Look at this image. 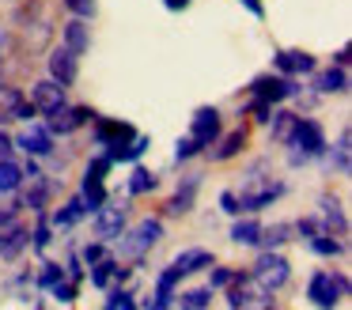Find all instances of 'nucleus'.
<instances>
[{"instance_id":"5fc2aeb1","label":"nucleus","mask_w":352,"mask_h":310,"mask_svg":"<svg viewBox=\"0 0 352 310\" xmlns=\"http://www.w3.org/2000/svg\"><path fill=\"white\" fill-rule=\"evenodd\" d=\"M333 60H337V68H344V65H349V49H337Z\"/></svg>"},{"instance_id":"49530a36","label":"nucleus","mask_w":352,"mask_h":310,"mask_svg":"<svg viewBox=\"0 0 352 310\" xmlns=\"http://www.w3.org/2000/svg\"><path fill=\"white\" fill-rule=\"evenodd\" d=\"M31 239H34V250H46V246H50V231H46V227H38Z\"/></svg>"},{"instance_id":"4d7b16f0","label":"nucleus","mask_w":352,"mask_h":310,"mask_svg":"<svg viewBox=\"0 0 352 310\" xmlns=\"http://www.w3.org/2000/svg\"><path fill=\"white\" fill-rule=\"evenodd\" d=\"M4 42H8V34H4V27H0V65H4Z\"/></svg>"},{"instance_id":"6ab92c4d","label":"nucleus","mask_w":352,"mask_h":310,"mask_svg":"<svg viewBox=\"0 0 352 310\" xmlns=\"http://www.w3.org/2000/svg\"><path fill=\"white\" fill-rule=\"evenodd\" d=\"M170 265H175L182 276H190V272H197V269H208V265H212V254H208V250H197V246H193V250H182V254H178Z\"/></svg>"},{"instance_id":"a19ab883","label":"nucleus","mask_w":352,"mask_h":310,"mask_svg":"<svg viewBox=\"0 0 352 310\" xmlns=\"http://www.w3.org/2000/svg\"><path fill=\"white\" fill-rule=\"evenodd\" d=\"M107 170H110V159L107 155H99V159H91V163H87V174H91V178H102Z\"/></svg>"},{"instance_id":"a18cd8bd","label":"nucleus","mask_w":352,"mask_h":310,"mask_svg":"<svg viewBox=\"0 0 352 310\" xmlns=\"http://www.w3.org/2000/svg\"><path fill=\"white\" fill-rule=\"evenodd\" d=\"M296 231H299V234H303V239H314V234H318V231H322V227H318V223H314V219H299V227H296Z\"/></svg>"},{"instance_id":"1a4fd4ad","label":"nucleus","mask_w":352,"mask_h":310,"mask_svg":"<svg viewBox=\"0 0 352 310\" xmlns=\"http://www.w3.org/2000/svg\"><path fill=\"white\" fill-rule=\"evenodd\" d=\"M216 136H220V110L216 106H201L193 113V144L197 148H212Z\"/></svg>"},{"instance_id":"6e6552de","label":"nucleus","mask_w":352,"mask_h":310,"mask_svg":"<svg viewBox=\"0 0 352 310\" xmlns=\"http://www.w3.org/2000/svg\"><path fill=\"white\" fill-rule=\"evenodd\" d=\"M34 113L38 110L23 98V91L12 83H0V121H31Z\"/></svg>"},{"instance_id":"473e14b6","label":"nucleus","mask_w":352,"mask_h":310,"mask_svg":"<svg viewBox=\"0 0 352 310\" xmlns=\"http://www.w3.org/2000/svg\"><path fill=\"white\" fill-rule=\"evenodd\" d=\"M87 201V208H99L102 201H107V189H102V178H91V174H84V193H80Z\"/></svg>"},{"instance_id":"c03bdc74","label":"nucleus","mask_w":352,"mask_h":310,"mask_svg":"<svg viewBox=\"0 0 352 310\" xmlns=\"http://www.w3.org/2000/svg\"><path fill=\"white\" fill-rule=\"evenodd\" d=\"M84 261H87V265L102 261V242H91V246H84Z\"/></svg>"},{"instance_id":"aec40b11","label":"nucleus","mask_w":352,"mask_h":310,"mask_svg":"<svg viewBox=\"0 0 352 310\" xmlns=\"http://www.w3.org/2000/svg\"><path fill=\"white\" fill-rule=\"evenodd\" d=\"M125 276H129V269H122L118 261H95V265H91V284H95V287H110L114 280L122 284Z\"/></svg>"},{"instance_id":"de8ad7c7","label":"nucleus","mask_w":352,"mask_h":310,"mask_svg":"<svg viewBox=\"0 0 352 310\" xmlns=\"http://www.w3.org/2000/svg\"><path fill=\"white\" fill-rule=\"evenodd\" d=\"M16 223V208H0V231Z\"/></svg>"},{"instance_id":"2eb2a0df","label":"nucleus","mask_w":352,"mask_h":310,"mask_svg":"<svg viewBox=\"0 0 352 310\" xmlns=\"http://www.w3.org/2000/svg\"><path fill=\"white\" fill-rule=\"evenodd\" d=\"M27 246H31V234H27L23 227L12 223V227H4V231H0V257H4V261H16Z\"/></svg>"},{"instance_id":"ea45409f","label":"nucleus","mask_w":352,"mask_h":310,"mask_svg":"<svg viewBox=\"0 0 352 310\" xmlns=\"http://www.w3.org/2000/svg\"><path fill=\"white\" fill-rule=\"evenodd\" d=\"M235 276H239V272H231V269H212V276H208V287H228Z\"/></svg>"},{"instance_id":"5701e85b","label":"nucleus","mask_w":352,"mask_h":310,"mask_svg":"<svg viewBox=\"0 0 352 310\" xmlns=\"http://www.w3.org/2000/svg\"><path fill=\"white\" fill-rule=\"evenodd\" d=\"M243 144H246V129H235V133H228L220 140V148L212 151V159L216 163H223V159H235L239 151H243Z\"/></svg>"},{"instance_id":"2f4dec72","label":"nucleus","mask_w":352,"mask_h":310,"mask_svg":"<svg viewBox=\"0 0 352 310\" xmlns=\"http://www.w3.org/2000/svg\"><path fill=\"white\" fill-rule=\"evenodd\" d=\"M311 250H314V254H322V257H337V254L344 250V242H337L329 231H318V234L311 239Z\"/></svg>"},{"instance_id":"603ef678","label":"nucleus","mask_w":352,"mask_h":310,"mask_svg":"<svg viewBox=\"0 0 352 310\" xmlns=\"http://www.w3.org/2000/svg\"><path fill=\"white\" fill-rule=\"evenodd\" d=\"M69 276H72V280L84 276V269H80V257H72V261H69Z\"/></svg>"},{"instance_id":"864d4df0","label":"nucleus","mask_w":352,"mask_h":310,"mask_svg":"<svg viewBox=\"0 0 352 310\" xmlns=\"http://www.w3.org/2000/svg\"><path fill=\"white\" fill-rule=\"evenodd\" d=\"M163 4H167L170 12H178V8H190V0H163Z\"/></svg>"},{"instance_id":"c9c22d12","label":"nucleus","mask_w":352,"mask_h":310,"mask_svg":"<svg viewBox=\"0 0 352 310\" xmlns=\"http://www.w3.org/2000/svg\"><path fill=\"white\" fill-rule=\"evenodd\" d=\"M57 280H65V269L57 261H50V265H42V276H38V284L42 287H54Z\"/></svg>"},{"instance_id":"cd10ccee","label":"nucleus","mask_w":352,"mask_h":310,"mask_svg":"<svg viewBox=\"0 0 352 310\" xmlns=\"http://www.w3.org/2000/svg\"><path fill=\"white\" fill-rule=\"evenodd\" d=\"M288 234H292V227H288V223L261 227V234H258V246H265V250H273V246H284V242H288Z\"/></svg>"},{"instance_id":"e433bc0d","label":"nucleus","mask_w":352,"mask_h":310,"mask_svg":"<svg viewBox=\"0 0 352 310\" xmlns=\"http://www.w3.org/2000/svg\"><path fill=\"white\" fill-rule=\"evenodd\" d=\"M333 159H337V170H341V174H349V129H344V133H341V140H337Z\"/></svg>"},{"instance_id":"4468645a","label":"nucleus","mask_w":352,"mask_h":310,"mask_svg":"<svg viewBox=\"0 0 352 310\" xmlns=\"http://www.w3.org/2000/svg\"><path fill=\"white\" fill-rule=\"evenodd\" d=\"M273 65L280 68L284 76H303V72H311V68H314V57H311V53H303V49H280L273 57Z\"/></svg>"},{"instance_id":"b1692460","label":"nucleus","mask_w":352,"mask_h":310,"mask_svg":"<svg viewBox=\"0 0 352 310\" xmlns=\"http://www.w3.org/2000/svg\"><path fill=\"white\" fill-rule=\"evenodd\" d=\"M322 219H326V231H333V227H337V234H349L344 212H341V204H337L333 197H322Z\"/></svg>"},{"instance_id":"8fccbe9b","label":"nucleus","mask_w":352,"mask_h":310,"mask_svg":"<svg viewBox=\"0 0 352 310\" xmlns=\"http://www.w3.org/2000/svg\"><path fill=\"white\" fill-rule=\"evenodd\" d=\"M122 287H114V291H110V299H107V310H118V302H122Z\"/></svg>"},{"instance_id":"f257e3e1","label":"nucleus","mask_w":352,"mask_h":310,"mask_svg":"<svg viewBox=\"0 0 352 310\" xmlns=\"http://www.w3.org/2000/svg\"><path fill=\"white\" fill-rule=\"evenodd\" d=\"M261 174H265V163H254L250 170L243 174V197H239V208L243 212H261L265 204H273L276 197L284 193L280 181L261 178Z\"/></svg>"},{"instance_id":"f3484780","label":"nucleus","mask_w":352,"mask_h":310,"mask_svg":"<svg viewBox=\"0 0 352 310\" xmlns=\"http://www.w3.org/2000/svg\"><path fill=\"white\" fill-rule=\"evenodd\" d=\"M16 144L27 151V155H34V159H42V155H50V151H54V140H50L46 129H27Z\"/></svg>"},{"instance_id":"f03ea898","label":"nucleus","mask_w":352,"mask_h":310,"mask_svg":"<svg viewBox=\"0 0 352 310\" xmlns=\"http://www.w3.org/2000/svg\"><path fill=\"white\" fill-rule=\"evenodd\" d=\"M163 239V223L160 219H140L133 231L118 234V250H122L125 261H144V254Z\"/></svg>"},{"instance_id":"412c9836","label":"nucleus","mask_w":352,"mask_h":310,"mask_svg":"<svg viewBox=\"0 0 352 310\" xmlns=\"http://www.w3.org/2000/svg\"><path fill=\"white\" fill-rule=\"evenodd\" d=\"M269 125H273V140L280 144V148H288L292 136H296L299 118H296V113H288V110H280V113H273V118H269Z\"/></svg>"},{"instance_id":"72a5a7b5","label":"nucleus","mask_w":352,"mask_h":310,"mask_svg":"<svg viewBox=\"0 0 352 310\" xmlns=\"http://www.w3.org/2000/svg\"><path fill=\"white\" fill-rule=\"evenodd\" d=\"M148 189H155V174L144 170V166H137L129 178V193H148Z\"/></svg>"},{"instance_id":"7ed1b4c3","label":"nucleus","mask_w":352,"mask_h":310,"mask_svg":"<svg viewBox=\"0 0 352 310\" xmlns=\"http://www.w3.org/2000/svg\"><path fill=\"white\" fill-rule=\"evenodd\" d=\"M341 295H349V280L341 272H314L311 284H307V299L318 310H333L341 302Z\"/></svg>"},{"instance_id":"20e7f679","label":"nucleus","mask_w":352,"mask_h":310,"mask_svg":"<svg viewBox=\"0 0 352 310\" xmlns=\"http://www.w3.org/2000/svg\"><path fill=\"white\" fill-rule=\"evenodd\" d=\"M125 219H129V201H102L95 208V234L102 242H114L125 231Z\"/></svg>"},{"instance_id":"3c124183","label":"nucleus","mask_w":352,"mask_h":310,"mask_svg":"<svg viewBox=\"0 0 352 310\" xmlns=\"http://www.w3.org/2000/svg\"><path fill=\"white\" fill-rule=\"evenodd\" d=\"M239 4H246V8H250V12H254V15H258V19H261V15H265V8H261V0H239Z\"/></svg>"},{"instance_id":"dca6fc26","label":"nucleus","mask_w":352,"mask_h":310,"mask_svg":"<svg viewBox=\"0 0 352 310\" xmlns=\"http://www.w3.org/2000/svg\"><path fill=\"white\" fill-rule=\"evenodd\" d=\"M61 38H65V49H72L76 57L87 49V45H91V30L84 27V19H69L61 27Z\"/></svg>"},{"instance_id":"58836bf2","label":"nucleus","mask_w":352,"mask_h":310,"mask_svg":"<svg viewBox=\"0 0 352 310\" xmlns=\"http://www.w3.org/2000/svg\"><path fill=\"white\" fill-rule=\"evenodd\" d=\"M197 144H193V136H186V140H178L175 144V159H178V163H182V159H193V155H197Z\"/></svg>"},{"instance_id":"13d9d810","label":"nucleus","mask_w":352,"mask_h":310,"mask_svg":"<svg viewBox=\"0 0 352 310\" xmlns=\"http://www.w3.org/2000/svg\"><path fill=\"white\" fill-rule=\"evenodd\" d=\"M8 4H16V0H8Z\"/></svg>"},{"instance_id":"f704fd0d","label":"nucleus","mask_w":352,"mask_h":310,"mask_svg":"<svg viewBox=\"0 0 352 310\" xmlns=\"http://www.w3.org/2000/svg\"><path fill=\"white\" fill-rule=\"evenodd\" d=\"M65 8H69L76 19H91V15L99 12V4H95V0H65Z\"/></svg>"},{"instance_id":"a211bd4d","label":"nucleus","mask_w":352,"mask_h":310,"mask_svg":"<svg viewBox=\"0 0 352 310\" xmlns=\"http://www.w3.org/2000/svg\"><path fill=\"white\" fill-rule=\"evenodd\" d=\"M144 148H148V136H133V140L118 144V148H107L102 155H107L110 163H133V159L144 155Z\"/></svg>"},{"instance_id":"a878e982","label":"nucleus","mask_w":352,"mask_h":310,"mask_svg":"<svg viewBox=\"0 0 352 310\" xmlns=\"http://www.w3.org/2000/svg\"><path fill=\"white\" fill-rule=\"evenodd\" d=\"M84 216H87V201H84V197H72V201L54 216V223H57V227H72L76 219H84Z\"/></svg>"},{"instance_id":"7c9ffc66","label":"nucleus","mask_w":352,"mask_h":310,"mask_svg":"<svg viewBox=\"0 0 352 310\" xmlns=\"http://www.w3.org/2000/svg\"><path fill=\"white\" fill-rule=\"evenodd\" d=\"M208 302H212V287H197V291L178 295V307L182 310H208Z\"/></svg>"},{"instance_id":"39448f33","label":"nucleus","mask_w":352,"mask_h":310,"mask_svg":"<svg viewBox=\"0 0 352 310\" xmlns=\"http://www.w3.org/2000/svg\"><path fill=\"white\" fill-rule=\"evenodd\" d=\"M254 284L261 287V291L273 295L276 287H284V280H288V261H284L280 254H273V250H265V254L258 257V265H254Z\"/></svg>"},{"instance_id":"ddd939ff","label":"nucleus","mask_w":352,"mask_h":310,"mask_svg":"<svg viewBox=\"0 0 352 310\" xmlns=\"http://www.w3.org/2000/svg\"><path fill=\"white\" fill-rule=\"evenodd\" d=\"M50 76H54V80L61 83V87H69V83L76 80V53L65 49V45L50 53Z\"/></svg>"},{"instance_id":"9b49d317","label":"nucleus","mask_w":352,"mask_h":310,"mask_svg":"<svg viewBox=\"0 0 352 310\" xmlns=\"http://www.w3.org/2000/svg\"><path fill=\"white\" fill-rule=\"evenodd\" d=\"M133 125H125V121H107V118H95V144L99 148H118V144L133 140Z\"/></svg>"},{"instance_id":"c756f323","label":"nucleus","mask_w":352,"mask_h":310,"mask_svg":"<svg viewBox=\"0 0 352 310\" xmlns=\"http://www.w3.org/2000/svg\"><path fill=\"white\" fill-rule=\"evenodd\" d=\"M46 193H50V181L42 178V174H31V189H27V208L42 212V204H46Z\"/></svg>"},{"instance_id":"9d476101","label":"nucleus","mask_w":352,"mask_h":310,"mask_svg":"<svg viewBox=\"0 0 352 310\" xmlns=\"http://www.w3.org/2000/svg\"><path fill=\"white\" fill-rule=\"evenodd\" d=\"M46 118H50V133H76V129L87 125V118H95V113L84 110V106H57Z\"/></svg>"},{"instance_id":"393cba45","label":"nucleus","mask_w":352,"mask_h":310,"mask_svg":"<svg viewBox=\"0 0 352 310\" xmlns=\"http://www.w3.org/2000/svg\"><path fill=\"white\" fill-rule=\"evenodd\" d=\"M258 234H261L258 219H239L231 227V242H239V246H258Z\"/></svg>"},{"instance_id":"4c0bfd02","label":"nucleus","mask_w":352,"mask_h":310,"mask_svg":"<svg viewBox=\"0 0 352 310\" xmlns=\"http://www.w3.org/2000/svg\"><path fill=\"white\" fill-rule=\"evenodd\" d=\"M50 291H54V299H57V302H76V287L65 284V280H57V284L50 287Z\"/></svg>"},{"instance_id":"0eeeda50","label":"nucleus","mask_w":352,"mask_h":310,"mask_svg":"<svg viewBox=\"0 0 352 310\" xmlns=\"http://www.w3.org/2000/svg\"><path fill=\"white\" fill-rule=\"evenodd\" d=\"M288 148H299L307 159H314V155H322V151H326V133H322V125L314 118H299L296 136H292Z\"/></svg>"},{"instance_id":"37998d69","label":"nucleus","mask_w":352,"mask_h":310,"mask_svg":"<svg viewBox=\"0 0 352 310\" xmlns=\"http://www.w3.org/2000/svg\"><path fill=\"white\" fill-rule=\"evenodd\" d=\"M220 208L228 212V216H239V212H243V208H239V197L235 193H223L220 197Z\"/></svg>"},{"instance_id":"bb28decb","label":"nucleus","mask_w":352,"mask_h":310,"mask_svg":"<svg viewBox=\"0 0 352 310\" xmlns=\"http://www.w3.org/2000/svg\"><path fill=\"white\" fill-rule=\"evenodd\" d=\"M23 186V170L12 159H0V193H16Z\"/></svg>"},{"instance_id":"423d86ee","label":"nucleus","mask_w":352,"mask_h":310,"mask_svg":"<svg viewBox=\"0 0 352 310\" xmlns=\"http://www.w3.org/2000/svg\"><path fill=\"white\" fill-rule=\"evenodd\" d=\"M250 91H254V98L258 102H284V98H292V95H299V87H296V80L292 76H258V80L250 83Z\"/></svg>"},{"instance_id":"4be33fe9","label":"nucleus","mask_w":352,"mask_h":310,"mask_svg":"<svg viewBox=\"0 0 352 310\" xmlns=\"http://www.w3.org/2000/svg\"><path fill=\"white\" fill-rule=\"evenodd\" d=\"M314 87L322 95H341V91H349V76H344V68H326L314 76Z\"/></svg>"},{"instance_id":"09e8293b","label":"nucleus","mask_w":352,"mask_h":310,"mask_svg":"<svg viewBox=\"0 0 352 310\" xmlns=\"http://www.w3.org/2000/svg\"><path fill=\"white\" fill-rule=\"evenodd\" d=\"M8 155H12V136L0 133V159H8Z\"/></svg>"},{"instance_id":"6e6d98bb","label":"nucleus","mask_w":352,"mask_h":310,"mask_svg":"<svg viewBox=\"0 0 352 310\" xmlns=\"http://www.w3.org/2000/svg\"><path fill=\"white\" fill-rule=\"evenodd\" d=\"M118 310H137V307H133V295H122V302H118Z\"/></svg>"},{"instance_id":"c85d7f7f","label":"nucleus","mask_w":352,"mask_h":310,"mask_svg":"<svg viewBox=\"0 0 352 310\" xmlns=\"http://www.w3.org/2000/svg\"><path fill=\"white\" fill-rule=\"evenodd\" d=\"M193 193H197V178L186 181V189H178V197L167 204L170 216H182V212H190V208H193Z\"/></svg>"},{"instance_id":"79ce46f5","label":"nucleus","mask_w":352,"mask_h":310,"mask_svg":"<svg viewBox=\"0 0 352 310\" xmlns=\"http://www.w3.org/2000/svg\"><path fill=\"white\" fill-rule=\"evenodd\" d=\"M269 307H273V295H269V291H261V295H254V299L246 302L243 310H269Z\"/></svg>"},{"instance_id":"f8f14e48","label":"nucleus","mask_w":352,"mask_h":310,"mask_svg":"<svg viewBox=\"0 0 352 310\" xmlns=\"http://www.w3.org/2000/svg\"><path fill=\"white\" fill-rule=\"evenodd\" d=\"M31 106L38 113H50V110H57V106H65V87L57 80L34 83V87H31Z\"/></svg>"}]
</instances>
